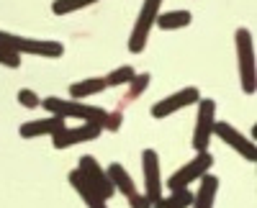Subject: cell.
Instances as JSON below:
<instances>
[{
  "label": "cell",
  "instance_id": "10",
  "mask_svg": "<svg viewBox=\"0 0 257 208\" xmlns=\"http://www.w3.org/2000/svg\"><path fill=\"white\" fill-rule=\"evenodd\" d=\"M142 175H144V195L149 200L162 198V175H160V154L155 149H144L142 152Z\"/></svg>",
  "mask_w": 257,
  "mask_h": 208
},
{
  "label": "cell",
  "instance_id": "22",
  "mask_svg": "<svg viewBox=\"0 0 257 208\" xmlns=\"http://www.w3.org/2000/svg\"><path fill=\"white\" fill-rule=\"evenodd\" d=\"M0 65H3V67H11V70H18V67H21V54L0 44Z\"/></svg>",
  "mask_w": 257,
  "mask_h": 208
},
{
  "label": "cell",
  "instance_id": "1",
  "mask_svg": "<svg viewBox=\"0 0 257 208\" xmlns=\"http://www.w3.org/2000/svg\"><path fill=\"white\" fill-rule=\"evenodd\" d=\"M41 108H47L52 116L59 118H80V121H90V123H100L103 129V121L108 116V111L100 108V106H88V103H77V100H64V98H44L41 100Z\"/></svg>",
  "mask_w": 257,
  "mask_h": 208
},
{
  "label": "cell",
  "instance_id": "12",
  "mask_svg": "<svg viewBox=\"0 0 257 208\" xmlns=\"http://www.w3.org/2000/svg\"><path fill=\"white\" fill-rule=\"evenodd\" d=\"M59 129H64V118L49 113L47 118H36V121L21 123L18 134L24 136V139H36V136H52V134H57Z\"/></svg>",
  "mask_w": 257,
  "mask_h": 208
},
{
  "label": "cell",
  "instance_id": "4",
  "mask_svg": "<svg viewBox=\"0 0 257 208\" xmlns=\"http://www.w3.org/2000/svg\"><path fill=\"white\" fill-rule=\"evenodd\" d=\"M160 6H162V0H144V6L139 8L134 31H132V36H128V52H132V54H142L144 52L149 31H152L155 21L160 16Z\"/></svg>",
  "mask_w": 257,
  "mask_h": 208
},
{
  "label": "cell",
  "instance_id": "11",
  "mask_svg": "<svg viewBox=\"0 0 257 208\" xmlns=\"http://www.w3.org/2000/svg\"><path fill=\"white\" fill-rule=\"evenodd\" d=\"M213 134H216L224 144H229V147L237 152V154H242L247 162H254L257 159V152H254V144L242 134V131H237L231 126V123H226V121H213Z\"/></svg>",
  "mask_w": 257,
  "mask_h": 208
},
{
  "label": "cell",
  "instance_id": "19",
  "mask_svg": "<svg viewBox=\"0 0 257 208\" xmlns=\"http://www.w3.org/2000/svg\"><path fill=\"white\" fill-rule=\"evenodd\" d=\"M98 0H54L52 3V13L57 16H67V13H75V11H82L88 6H95Z\"/></svg>",
  "mask_w": 257,
  "mask_h": 208
},
{
  "label": "cell",
  "instance_id": "7",
  "mask_svg": "<svg viewBox=\"0 0 257 208\" xmlns=\"http://www.w3.org/2000/svg\"><path fill=\"white\" fill-rule=\"evenodd\" d=\"M103 134L100 123H90V121H82L80 126H64L57 134H52V144L54 149H70L75 144H85V141H93Z\"/></svg>",
  "mask_w": 257,
  "mask_h": 208
},
{
  "label": "cell",
  "instance_id": "8",
  "mask_svg": "<svg viewBox=\"0 0 257 208\" xmlns=\"http://www.w3.org/2000/svg\"><path fill=\"white\" fill-rule=\"evenodd\" d=\"M201 100V93L198 88H183L173 95H167L162 100H157L152 108H149V113H152V118H167V116H173L188 106H193V103H198Z\"/></svg>",
  "mask_w": 257,
  "mask_h": 208
},
{
  "label": "cell",
  "instance_id": "17",
  "mask_svg": "<svg viewBox=\"0 0 257 208\" xmlns=\"http://www.w3.org/2000/svg\"><path fill=\"white\" fill-rule=\"evenodd\" d=\"M105 88H108V85H105L103 77H88V80L72 82V85H70V95H72V100H82V98H90V95L103 93Z\"/></svg>",
  "mask_w": 257,
  "mask_h": 208
},
{
  "label": "cell",
  "instance_id": "13",
  "mask_svg": "<svg viewBox=\"0 0 257 208\" xmlns=\"http://www.w3.org/2000/svg\"><path fill=\"white\" fill-rule=\"evenodd\" d=\"M67 180H70V185L77 190V195L82 198V203L88 205V208H108V205H105V198H100V193L80 175V170H72L67 175Z\"/></svg>",
  "mask_w": 257,
  "mask_h": 208
},
{
  "label": "cell",
  "instance_id": "3",
  "mask_svg": "<svg viewBox=\"0 0 257 208\" xmlns=\"http://www.w3.org/2000/svg\"><path fill=\"white\" fill-rule=\"evenodd\" d=\"M234 44H237V59H239V85L247 95L257 88V75H254V41L247 29H237L234 34Z\"/></svg>",
  "mask_w": 257,
  "mask_h": 208
},
{
  "label": "cell",
  "instance_id": "2",
  "mask_svg": "<svg viewBox=\"0 0 257 208\" xmlns=\"http://www.w3.org/2000/svg\"><path fill=\"white\" fill-rule=\"evenodd\" d=\"M0 44L18 52V54H34V57H62L64 54V47L59 41H52V39H29V36H18V34H11V31H0Z\"/></svg>",
  "mask_w": 257,
  "mask_h": 208
},
{
  "label": "cell",
  "instance_id": "25",
  "mask_svg": "<svg viewBox=\"0 0 257 208\" xmlns=\"http://www.w3.org/2000/svg\"><path fill=\"white\" fill-rule=\"evenodd\" d=\"M128 205L132 208H152V200H149L144 193L139 195V190H137L134 195H128Z\"/></svg>",
  "mask_w": 257,
  "mask_h": 208
},
{
  "label": "cell",
  "instance_id": "23",
  "mask_svg": "<svg viewBox=\"0 0 257 208\" xmlns=\"http://www.w3.org/2000/svg\"><path fill=\"white\" fill-rule=\"evenodd\" d=\"M18 103H21L24 108H39V106H41V98H39L34 90L24 88V90H18Z\"/></svg>",
  "mask_w": 257,
  "mask_h": 208
},
{
  "label": "cell",
  "instance_id": "14",
  "mask_svg": "<svg viewBox=\"0 0 257 208\" xmlns=\"http://www.w3.org/2000/svg\"><path fill=\"white\" fill-rule=\"evenodd\" d=\"M201 185H198V193L193 195V208H213V200H216V193H219V177L216 175H211V172H206L201 180H198Z\"/></svg>",
  "mask_w": 257,
  "mask_h": 208
},
{
  "label": "cell",
  "instance_id": "15",
  "mask_svg": "<svg viewBox=\"0 0 257 208\" xmlns=\"http://www.w3.org/2000/svg\"><path fill=\"white\" fill-rule=\"evenodd\" d=\"M105 175H108V180H111V185H113V190H116V193H121V195H126V198L137 193V182H134L132 175L126 172V167H123L121 162L108 164Z\"/></svg>",
  "mask_w": 257,
  "mask_h": 208
},
{
  "label": "cell",
  "instance_id": "5",
  "mask_svg": "<svg viewBox=\"0 0 257 208\" xmlns=\"http://www.w3.org/2000/svg\"><path fill=\"white\" fill-rule=\"evenodd\" d=\"M211 164H213V157L206 152H196V157H193L190 162H185L180 170H175L173 175H170L167 180V188L170 190H178V188H188L190 182H198L208 170H211Z\"/></svg>",
  "mask_w": 257,
  "mask_h": 208
},
{
  "label": "cell",
  "instance_id": "18",
  "mask_svg": "<svg viewBox=\"0 0 257 208\" xmlns=\"http://www.w3.org/2000/svg\"><path fill=\"white\" fill-rule=\"evenodd\" d=\"M190 203H193V193L188 188H178V190L170 193L167 198H157L152 203V208H188Z\"/></svg>",
  "mask_w": 257,
  "mask_h": 208
},
{
  "label": "cell",
  "instance_id": "6",
  "mask_svg": "<svg viewBox=\"0 0 257 208\" xmlns=\"http://www.w3.org/2000/svg\"><path fill=\"white\" fill-rule=\"evenodd\" d=\"M198 116H196V129H193V149L196 152H206L208 141L213 136V121H216V103L211 98H201L198 103Z\"/></svg>",
  "mask_w": 257,
  "mask_h": 208
},
{
  "label": "cell",
  "instance_id": "21",
  "mask_svg": "<svg viewBox=\"0 0 257 208\" xmlns=\"http://www.w3.org/2000/svg\"><path fill=\"white\" fill-rule=\"evenodd\" d=\"M149 80H152V75H149V72H142V75H134L132 80H128L126 82V85H128V100H134V98H139L147 88H149Z\"/></svg>",
  "mask_w": 257,
  "mask_h": 208
},
{
  "label": "cell",
  "instance_id": "16",
  "mask_svg": "<svg viewBox=\"0 0 257 208\" xmlns=\"http://www.w3.org/2000/svg\"><path fill=\"white\" fill-rule=\"evenodd\" d=\"M190 21H193V13L178 8V11L160 13L157 21H155V26H160L162 31H175V29H185V26H190Z\"/></svg>",
  "mask_w": 257,
  "mask_h": 208
},
{
  "label": "cell",
  "instance_id": "20",
  "mask_svg": "<svg viewBox=\"0 0 257 208\" xmlns=\"http://www.w3.org/2000/svg\"><path fill=\"white\" fill-rule=\"evenodd\" d=\"M137 72H134V67L132 65H123V67H116L113 72H108L103 80H105V85L108 88H118V85H126L128 80H132Z\"/></svg>",
  "mask_w": 257,
  "mask_h": 208
},
{
  "label": "cell",
  "instance_id": "9",
  "mask_svg": "<svg viewBox=\"0 0 257 208\" xmlns=\"http://www.w3.org/2000/svg\"><path fill=\"white\" fill-rule=\"evenodd\" d=\"M77 170H80V175L88 180L93 188L100 193V198H113L116 195V190H113V185H111V180H108V175H105V170L98 164V159L95 157H90V154H82L80 157V162H77Z\"/></svg>",
  "mask_w": 257,
  "mask_h": 208
},
{
  "label": "cell",
  "instance_id": "24",
  "mask_svg": "<svg viewBox=\"0 0 257 208\" xmlns=\"http://www.w3.org/2000/svg\"><path fill=\"white\" fill-rule=\"evenodd\" d=\"M121 123H123L121 111H108V116H105V121H103V131H118Z\"/></svg>",
  "mask_w": 257,
  "mask_h": 208
}]
</instances>
